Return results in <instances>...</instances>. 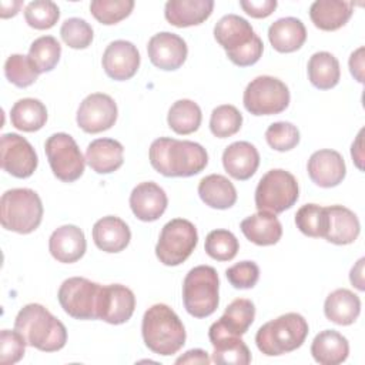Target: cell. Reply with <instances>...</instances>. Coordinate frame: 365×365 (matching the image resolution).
Listing matches in <instances>:
<instances>
[{
	"label": "cell",
	"instance_id": "6da1fadb",
	"mask_svg": "<svg viewBox=\"0 0 365 365\" xmlns=\"http://www.w3.org/2000/svg\"><path fill=\"white\" fill-rule=\"evenodd\" d=\"M151 167L164 177H191L208 164L205 148L194 141L160 137L148 151Z\"/></svg>",
	"mask_w": 365,
	"mask_h": 365
},
{
	"label": "cell",
	"instance_id": "7a4b0ae2",
	"mask_svg": "<svg viewBox=\"0 0 365 365\" xmlns=\"http://www.w3.org/2000/svg\"><path fill=\"white\" fill-rule=\"evenodd\" d=\"M14 329L23 335L27 345L43 352L60 351L67 342L64 324L41 304L24 305L14 319Z\"/></svg>",
	"mask_w": 365,
	"mask_h": 365
},
{
	"label": "cell",
	"instance_id": "3957f363",
	"mask_svg": "<svg viewBox=\"0 0 365 365\" xmlns=\"http://www.w3.org/2000/svg\"><path fill=\"white\" fill-rule=\"evenodd\" d=\"M214 38L225 50L230 61L240 67L255 64L264 51V44L252 26L237 14H227L217 21Z\"/></svg>",
	"mask_w": 365,
	"mask_h": 365
},
{
	"label": "cell",
	"instance_id": "277c9868",
	"mask_svg": "<svg viewBox=\"0 0 365 365\" xmlns=\"http://www.w3.org/2000/svg\"><path fill=\"white\" fill-rule=\"evenodd\" d=\"M141 334L145 346L163 356L177 354L187 336L181 319L165 304H154L144 312Z\"/></svg>",
	"mask_w": 365,
	"mask_h": 365
},
{
	"label": "cell",
	"instance_id": "5b68a950",
	"mask_svg": "<svg viewBox=\"0 0 365 365\" xmlns=\"http://www.w3.org/2000/svg\"><path fill=\"white\" fill-rule=\"evenodd\" d=\"M308 331V322L301 314L288 312L259 327L255 344L264 355L278 356L298 349L305 342Z\"/></svg>",
	"mask_w": 365,
	"mask_h": 365
},
{
	"label": "cell",
	"instance_id": "8992f818",
	"mask_svg": "<svg viewBox=\"0 0 365 365\" xmlns=\"http://www.w3.org/2000/svg\"><path fill=\"white\" fill-rule=\"evenodd\" d=\"M43 220V204L38 194L30 188L7 190L0 198V222L4 230L30 234Z\"/></svg>",
	"mask_w": 365,
	"mask_h": 365
},
{
	"label": "cell",
	"instance_id": "52a82bcc",
	"mask_svg": "<svg viewBox=\"0 0 365 365\" xmlns=\"http://www.w3.org/2000/svg\"><path fill=\"white\" fill-rule=\"evenodd\" d=\"M220 279L215 268L197 265L188 271L182 282V302L195 318H207L220 304Z\"/></svg>",
	"mask_w": 365,
	"mask_h": 365
},
{
	"label": "cell",
	"instance_id": "ba28073f",
	"mask_svg": "<svg viewBox=\"0 0 365 365\" xmlns=\"http://www.w3.org/2000/svg\"><path fill=\"white\" fill-rule=\"evenodd\" d=\"M299 197L297 178L282 168L267 171L255 188V207L258 211L272 214L289 210Z\"/></svg>",
	"mask_w": 365,
	"mask_h": 365
},
{
	"label": "cell",
	"instance_id": "9c48e42d",
	"mask_svg": "<svg viewBox=\"0 0 365 365\" xmlns=\"http://www.w3.org/2000/svg\"><path fill=\"white\" fill-rule=\"evenodd\" d=\"M198 242V232L195 225L184 218H174L168 221L155 245V255L167 267L182 264L195 250Z\"/></svg>",
	"mask_w": 365,
	"mask_h": 365
},
{
	"label": "cell",
	"instance_id": "30bf717a",
	"mask_svg": "<svg viewBox=\"0 0 365 365\" xmlns=\"http://www.w3.org/2000/svg\"><path fill=\"white\" fill-rule=\"evenodd\" d=\"M291 96L287 84L272 76H258L245 87L242 103L252 115H272L282 113Z\"/></svg>",
	"mask_w": 365,
	"mask_h": 365
},
{
	"label": "cell",
	"instance_id": "8fae6325",
	"mask_svg": "<svg viewBox=\"0 0 365 365\" xmlns=\"http://www.w3.org/2000/svg\"><path fill=\"white\" fill-rule=\"evenodd\" d=\"M44 151L53 174L60 181L73 182L83 175L86 158L70 134H51L44 143Z\"/></svg>",
	"mask_w": 365,
	"mask_h": 365
},
{
	"label": "cell",
	"instance_id": "7c38bea8",
	"mask_svg": "<svg viewBox=\"0 0 365 365\" xmlns=\"http://www.w3.org/2000/svg\"><path fill=\"white\" fill-rule=\"evenodd\" d=\"M101 285L83 277H71L63 281L57 298L64 309L74 319H97V304Z\"/></svg>",
	"mask_w": 365,
	"mask_h": 365
},
{
	"label": "cell",
	"instance_id": "4fadbf2b",
	"mask_svg": "<svg viewBox=\"0 0 365 365\" xmlns=\"http://www.w3.org/2000/svg\"><path fill=\"white\" fill-rule=\"evenodd\" d=\"M1 168L16 178H29L37 168L38 158L33 145L16 133H6L0 138Z\"/></svg>",
	"mask_w": 365,
	"mask_h": 365
},
{
	"label": "cell",
	"instance_id": "5bb4252c",
	"mask_svg": "<svg viewBox=\"0 0 365 365\" xmlns=\"http://www.w3.org/2000/svg\"><path fill=\"white\" fill-rule=\"evenodd\" d=\"M117 104L108 94L93 93L80 103L77 124L83 131L97 134L111 128L117 121Z\"/></svg>",
	"mask_w": 365,
	"mask_h": 365
},
{
	"label": "cell",
	"instance_id": "9a60e30c",
	"mask_svg": "<svg viewBox=\"0 0 365 365\" xmlns=\"http://www.w3.org/2000/svg\"><path fill=\"white\" fill-rule=\"evenodd\" d=\"M134 308L135 297L130 288L121 284L101 285L97 304V319L120 325L133 317Z\"/></svg>",
	"mask_w": 365,
	"mask_h": 365
},
{
	"label": "cell",
	"instance_id": "2e32d148",
	"mask_svg": "<svg viewBox=\"0 0 365 365\" xmlns=\"http://www.w3.org/2000/svg\"><path fill=\"white\" fill-rule=\"evenodd\" d=\"M147 53L150 61L157 68L173 71L184 64L188 48L187 43L178 34L161 31L148 40Z\"/></svg>",
	"mask_w": 365,
	"mask_h": 365
},
{
	"label": "cell",
	"instance_id": "e0dca14e",
	"mask_svg": "<svg viewBox=\"0 0 365 365\" xmlns=\"http://www.w3.org/2000/svg\"><path fill=\"white\" fill-rule=\"evenodd\" d=\"M101 64L110 78L130 80L140 67V53L131 41L115 40L106 47Z\"/></svg>",
	"mask_w": 365,
	"mask_h": 365
},
{
	"label": "cell",
	"instance_id": "ac0fdd59",
	"mask_svg": "<svg viewBox=\"0 0 365 365\" xmlns=\"http://www.w3.org/2000/svg\"><path fill=\"white\" fill-rule=\"evenodd\" d=\"M255 318V305L251 299L237 298L224 311L221 318L208 329V338L241 336L252 325Z\"/></svg>",
	"mask_w": 365,
	"mask_h": 365
},
{
	"label": "cell",
	"instance_id": "d6986e66",
	"mask_svg": "<svg viewBox=\"0 0 365 365\" xmlns=\"http://www.w3.org/2000/svg\"><path fill=\"white\" fill-rule=\"evenodd\" d=\"M307 171L312 182L322 188L339 185L346 175V167L342 155L329 148L312 153L307 164Z\"/></svg>",
	"mask_w": 365,
	"mask_h": 365
},
{
	"label": "cell",
	"instance_id": "ffe728a7",
	"mask_svg": "<svg viewBox=\"0 0 365 365\" xmlns=\"http://www.w3.org/2000/svg\"><path fill=\"white\" fill-rule=\"evenodd\" d=\"M168 198L165 191L154 181H144L135 185L130 194L133 214L145 222L158 220L167 210Z\"/></svg>",
	"mask_w": 365,
	"mask_h": 365
},
{
	"label": "cell",
	"instance_id": "44dd1931",
	"mask_svg": "<svg viewBox=\"0 0 365 365\" xmlns=\"http://www.w3.org/2000/svg\"><path fill=\"white\" fill-rule=\"evenodd\" d=\"M87 248L84 232L73 224L61 225L53 231L48 240V251L54 259L63 264L78 261Z\"/></svg>",
	"mask_w": 365,
	"mask_h": 365
},
{
	"label": "cell",
	"instance_id": "7402d4cb",
	"mask_svg": "<svg viewBox=\"0 0 365 365\" xmlns=\"http://www.w3.org/2000/svg\"><path fill=\"white\" fill-rule=\"evenodd\" d=\"M224 170L235 180L251 178L259 165V154L255 145L248 141H235L222 153Z\"/></svg>",
	"mask_w": 365,
	"mask_h": 365
},
{
	"label": "cell",
	"instance_id": "603a6c76",
	"mask_svg": "<svg viewBox=\"0 0 365 365\" xmlns=\"http://www.w3.org/2000/svg\"><path fill=\"white\" fill-rule=\"evenodd\" d=\"M131 240V231L125 221L115 215H107L93 225V241L104 252H120L127 248Z\"/></svg>",
	"mask_w": 365,
	"mask_h": 365
},
{
	"label": "cell",
	"instance_id": "cb8c5ba5",
	"mask_svg": "<svg viewBox=\"0 0 365 365\" xmlns=\"http://www.w3.org/2000/svg\"><path fill=\"white\" fill-rule=\"evenodd\" d=\"M325 208L328 214V225L324 238L336 245L352 244L361 231L356 214L344 205H329Z\"/></svg>",
	"mask_w": 365,
	"mask_h": 365
},
{
	"label": "cell",
	"instance_id": "d4e9b609",
	"mask_svg": "<svg viewBox=\"0 0 365 365\" xmlns=\"http://www.w3.org/2000/svg\"><path fill=\"white\" fill-rule=\"evenodd\" d=\"M212 0H168L164 7L165 20L175 27L204 23L212 13Z\"/></svg>",
	"mask_w": 365,
	"mask_h": 365
},
{
	"label": "cell",
	"instance_id": "484cf974",
	"mask_svg": "<svg viewBox=\"0 0 365 365\" xmlns=\"http://www.w3.org/2000/svg\"><path fill=\"white\" fill-rule=\"evenodd\" d=\"M124 147L114 138H97L87 145L86 161L97 174H110L123 165Z\"/></svg>",
	"mask_w": 365,
	"mask_h": 365
},
{
	"label": "cell",
	"instance_id": "4316f807",
	"mask_svg": "<svg viewBox=\"0 0 365 365\" xmlns=\"http://www.w3.org/2000/svg\"><path fill=\"white\" fill-rule=\"evenodd\" d=\"M240 228L245 238L257 245H274L282 237V225L272 212L258 211L240 224Z\"/></svg>",
	"mask_w": 365,
	"mask_h": 365
},
{
	"label": "cell",
	"instance_id": "83f0119b",
	"mask_svg": "<svg viewBox=\"0 0 365 365\" xmlns=\"http://www.w3.org/2000/svg\"><path fill=\"white\" fill-rule=\"evenodd\" d=\"M268 40L274 50L292 53L299 50L307 40V29L297 17H282L268 29Z\"/></svg>",
	"mask_w": 365,
	"mask_h": 365
},
{
	"label": "cell",
	"instance_id": "f1b7e54d",
	"mask_svg": "<svg viewBox=\"0 0 365 365\" xmlns=\"http://www.w3.org/2000/svg\"><path fill=\"white\" fill-rule=\"evenodd\" d=\"M311 355L321 365L342 364L349 355L348 339L335 329L321 331L311 344Z\"/></svg>",
	"mask_w": 365,
	"mask_h": 365
},
{
	"label": "cell",
	"instance_id": "f546056e",
	"mask_svg": "<svg viewBox=\"0 0 365 365\" xmlns=\"http://www.w3.org/2000/svg\"><path fill=\"white\" fill-rule=\"evenodd\" d=\"M352 1L317 0L309 7V17L317 29L334 31L346 24L352 16Z\"/></svg>",
	"mask_w": 365,
	"mask_h": 365
},
{
	"label": "cell",
	"instance_id": "4dcf8cb0",
	"mask_svg": "<svg viewBox=\"0 0 365 365\" xmlns=\"http://www.w3.org/2000/svg\"><path fill=\"white\" fill-rule=\"evenodd\" d=\"M324 314L336 325H351L361 314V299L346 288L332 291L324 302Z\"/></svg>",
	"mask_w": 365,
	"mask_h": 365
},
{
	"label": "cell",
	"instance_id": "1f68e13d",
	"mask_svg": "<svg viewBox=\"0 0 365 365\" xmlns=\"http://www.w3.org/2000/svg\"><path fill=\"white\" fill-rule=\"evenodd\" d=\"M198 195L205 205L217 210H227L237 201V190L234 184L221 174H210L201 178L198 184Z\"/></svg>",
	"mask_w": 365,
	"mask_h": 365
},
{
	"label": "cell",
	"instance_id": "d6a6232c",
	"mask_svg": "<svg viewBox=\"0 0 365 365\" xmlns=\"http://www.w3.org/2000/svg\"><path fill=\"white\" fill-rule=\"evenodd\" d=\"M308 78L311 84L319 90L334 88L341 78L338 58L328 51H318L309 57Z\"/></svg>",
	"mask_w": 365,
	"mask_h": 365
},
{
	"label": "cell",
	"instance_id": "836d02e7",
	"mask_svg": "<svg viewBox=\"0 0 365 365\" xmlns=\"http://www.w3.org/2000/svg\"><path fill=\"white\" fill-rule=\"evenodd\" d=\"M10 121L20 131H38L47 121V108L37 98H21L11 107Z\"/></svg>",
	"mask_w": 365,
	"mask_h": 365
},
{
	"label": "cell",
	"instance_id": "e575fe53",
	"mask_svg": "<svg viewBox=\"0 0 365 365\" xmlns=\"http://www.w3.org/2000/svg\"><path fill=\"white\" fill-rule=\"evenodd\" d=\"M202 114L197 103L188 98L177 100L168 110L167 123L168 127L181 135L191 134L197 131L201 125Z\"/></svg>",
	"mask_w": 365,
	"mask_h": 365
},
{
	"label": "cell",
	"instance_id": "d590c367",
	"mask_svg": "<svg viewBox=\"0 0 365 365\" xmlns=\"http://www.w3.org/2000/svg\"><path fill=\"white\" fill-rule=\"evenodd\" d=\"M214 346L212 361L221 365H248L251 352L240 336H217L210 339Z\"/></svg>",
	"mask_w": 365,
	"mask_h": 365
},
{
	"label": "cell",
	"instance_id": "8d00e7d4",
	"mask_svg": "<svg viewBox=\"0 0 365 365\" xmlns=\"http://www.w3.org/2000/svg\"><path fill=\"white\" fill-rule=\"evenodd\" d=\"M61 56V46L53 36H41L36 38L29 48V58L38 73L51 71Z\"/></svg>",
	"mask_w": 365,
	"mask_h": 365
},
{
	"label": "cell",
	"instance_id": "74e56055",
	"mask_svg": "<svg viewBox=\"0 0 365 365\" xmlns=\"http://www.w3.org/2000/svg\"><path fill=\"white\" fill-rule=\"evenodd\" d=\"M297 228L307 237L324 238L328 225L327 208L318 204H305L295 214Z\"/></svg>",
	"mask_w": 365,
	"mask_h": 365
},
{
	"label": "cell",
	"instance_id": "f35d334b",
	"mask_svg": "<svg viewBox=\"0 0 365 365\" xmlns=\"http://www.w3.org/2000/svg\"><path fill=\"white\" fill-rule=\"evenodd\" d=\"M242 114L231 104H222L212 110L210 117V130L218 138H227L240 131Z\"/></svg>",
	"mask_w": 365,
	"mask_h": 365
},
{
	"label": "cell",
	"instance_id": "ab89813d",
	"mask_svg": "<svg viewBox=\"0 0 365 365\" xmlns=\"http://www.w3.org/2000/svg\"><path fill=\"white\" fill-rule=\"evenodd\" d=\"M204 248L208 257L222 262V261H231L237 255L240 250V244L237 237L231 231L221 228V230H212L211 232H208V235L205 237Z\"/></svg>",
	"mask_w": 365,
	"mask_h": 365
},
{
	"label": "cell",
	"instance_id": "60d3db41",
	"mask_svg": "<svg viewBox=\"0 0 365 365\" xmlns=\"http://www.w3.org/2000/svg\"><path fill=\"white\" fill-rule=\"evenodd\" d=\"M133 0H94L90 3V11L94 19L106 26L117 24L131 14Z\"/></svg>",
	"mask_w": 365,
	"mask_h": 365
},
{
	"label": "cell",
	"instance_id": "b9f144b4",
	"mask_svg": "<svg viewBox=\"0 0 365 365\" xmlns=\"http://www.w3.org/2000/svg\"><path fill=\"white\" fill-rule=\"evenodd\" d=\"M38 74L40 73L29 56L24 54H11L4 63V76L16 87L26 88L31 86L37 80Z\"/></svg>",
	"mask_w": 365,
	"mask_h": 365
},
{
	"label": "cell",
	"instance_id": "7bdbcfd3",
	"mask_svg": "<svg viewBox=\"0 0 365 365\" xmlns=\"http://www.w3.org/2000/svg\"><path fill=\"white\" fill-rule=\"evenodd\" d=\"M26 23L36 30L51 29L60 19V9L50 0L30 1L24 9Z\"/></svg>",
	"mask_w": 365,
	"mask_h": 365
},
{
	"label": "cell",
	"instance_id": "ee69618b",
	"mask_svg": "<svg viewBox=\"0 0 365 365\" xmlns=\"http://www.w3.org/2000/svg\"><path fill=\"white\" fill-rule=\"evenodd\" d=\"M265 140L275 151H289L298 145L299 131L292 123L277 121L265 130Z\"/></svg>",
	"mask_w": 365,
	"mask_h": 365
},
{
	"label": "cell",
	"instance_id": "f6af8a7d",
	"mask_svg": "<svg viewBox=\"0 0 365 365\" xmlns=\"http://www.w3.org/2000/svg\"><path fill=\"white\" fill-rule=\"evenodd\" d=\"M60 36L71 48H87L93 41V29L84 19L71 17L61 24Z\"/></svg>",
	"mask_w": 365,
	"mask_h": 365
},
{
	"label": "cell",
	"instance_id": "bcb514c9",
	"mask_svg": "<svg viewBox=\"0 0 365 365\" xmlns=\"http://www.w3.org/2000/svg\"><path fill=\"white\" fill-rule=\"evenodd\" d=\"M26 339L19 331L3 329L0 332V364L13 365L19 362L26 352Z\"/></svg>",
	"mask_w": 365,
	"mask_h": 365
},
{
	"label": "cell",
	"instance_id": "7dc6e473",
	"mask_svg": "<svg viewBox=\"0 0 365 365\" xmlns=\"http://www.w3.org/2000/svg\"><path fill=\"white\" fill-rule=\"evenodd\" d=\"M225 277L234 288L248 289L258 282L259 268L254 261H241L227 268Z\"/></svg>",
	"mask_w": 365,
	"mask_h": 365
},
{
	"label": "cell",
	"instance_id": "c3c4849f",
	"mask_svg": "<svg viewBox=\"0 0 365 365\" xmlns=\"http://www.w3.org/2000/svg\"><path fill=\"white\" fill-rule=\"evenodd\" d=\"M275 0H240L242 10L254 19H265L277 9Z\"/></svg>",
	"mask_w": 365,
	"mask_h": 365
},
{
	"label": "cell",
	"instance_id": "681fc988",
	"mask_svg": "<svg viewBox=\"0 0 365 365\" xmlns=\"http://www.w3.org/2000/svg\"><path fill=\"white\" fill-rule=\"evenodd\" d=\"M349 71L356 81H364V47L356 48L349 57Z\"/></svg>",
	"mask_w": 365,
	"mask_h": 365
},
{
	"label": "cell",
	"instance_id": "f907efd6",
	"mask_svg": "<svg viewBox=\"0 0 365 365\" xmlns=\"http://www.w3.org/2000/svg\"><path fill=\"white\" fill-rule=\"evenodd\" d=\"M211 359L204 349H190L175 359V364H210Z\"/></svg>",
	"mask_w": 365,
	"mask_h": 365
},
{
	"label": "cell",
	"instance_id": "816d5d0a",
	"mask_svg": "<svg viewBox=\"0 0 365 365\" xmlns=\"http://www.w3.org/2000/svg\"><path fill=\"white\" fill-rule=\"evenodd\" d=\"M364 262H365V258H359L358 262L352 267L351 274H349L351 284L355 288H358L359 291L365 289V285H364Z\"/></svg>",
	"mask_w": 365,
	"mask_h": 365
},
{
	"label": "cell",
	"instance_id": "f5cc1de1",
	"mask_svg": "<svg viewBox=\"0 0 365 365\" xmlns=\"http://www.w3.org/2000/svg\"><path fill=\"white\" fill-rule=\"evenodd\" d=\"M362 134H364V130H361L356 135V140L352 143V147H351V155H352V160L355 163V165L359 168V170H364L362 167V160H364V151H362Z\"/></svg>",
	"mask_w": 365,
	"mask_h": 365
},
{
	"label": "cell",
	"instance_id": "db71d44e",
	"mask_svg": "<svg viewBox=\"0 0 365 365\" xmlns=\"http://www.w3.org/2000/svg\"><path fill=\"white\" fill-rule=\"evenodd\" d=\"M23 6V1L20 0H11V1H1L0 3V7H1V11H0V16L1 19H7V17H13L19 13L20 7Z\"/></svg>",
	"mask_w": 365,
	"mask_h": 365
}]
</instances>
